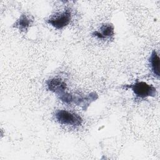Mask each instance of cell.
Segmentation results:
<instances>
[{
    "label": "cell",
    "instance_id": "8992f818",
    "mask_svg": "<svg viewBox=\"0 0 160 160\" xmlns=\"http://www.w3.org/2000/svg\"><path fill=\"white\" fill-rule=\"evenodd\" d=\"M114 26L112 24H104L100 27L99 31H96L92 35L99 39H105L106 38L111 39L114 36Z\"/></svg>",
    "mask_w": 160,
    "mask_h": 160
},
{
    "label": "cell",
    "instance_id": "5b68a950",
    "mask_svg": "<svg viewBox=\"0 0 160 160\" xmlns=\"http://www.w3.org/2000/svg\"><path fill=\"white\" fill-rule=\"evenodd\" d=\"M48 88L49 91L56 93L58 96L65 92L66 89V82L60 78H52L46 81Z\"/></svg>",
    "mask_w": 160,
    "mask_h": 160
},
{
    "label": "cell",
    "instance_id": "3957f363",
    "mask_svg": "<svg viewBox=\"0 0 160 160\" xmlns=\"http://www.w3.org/2000/svg\"><path fill=\"white\" fill-rule=\"evenodd\" d=\"M54 117L58 122L64 125L78 126L82 122L80 116L66 110H57L54 113Z\"/></svg>",
    "mask_w": 160,
    "mask_h": 160
},
{
    "label": "cell",
    "instance_id": "6da1fadb",
    "mask_svg": "<svg viewBox=\"0 0 160 160\" xmlns=\"http://www.w3.org/2000/svg\"><path fill=\"white\" fill-rule=\"evenodd\" d=\"M59 97L62 101L66 103L75 104L86 110L89 104L98 98V95L94 92H91L85 95L80 94H71L64 92L61 95L59 96Z\"/></svg>",
    "mask_w": 160,
    "mask_h": 160
},
{
    "label": "cell",
    "instance_id": "ba28073f",
    "mask_svg": "<svg viewBox=\"0 0 160 160\" xmlns=\"http://www.w3.org/2000/svg\"><path fill=\"white\" fill-rule=\"evenodd\" d=\"M152 71L156 77L159 78V58L155 50H153L149 58Z\"/></svg>",
    "mask_w": 160,
    "mask_h": 160
},
{
    "label": "cell",
    "instance_id": "52a82bcc",
    "mask_svg": "<svg viewBox=\"0 0 160 160\" xmlns=\"http://www.w3.org/2000/svg\"><path fill=\"white\" fill-rule=\"evenodd\" d=\"M34 19L31 15L22 14L17 21L14 24V27L17 28L21 31H25L32 24Z\"/></svg>",
    "mask_w": 160,
    "mask_h": 160
},
{
    "label": "cell",
    "instance_id": "7a4b0ae2",
    "mask_svg": "<svg viewBox=\"0 0 160 160\" xmlns=\"http://www.w3.org/2000/svg\"><path fill=\"white\" fill-rule=\"evenodd\" d=\"M124 87L131 89L135 96L139 98L154 97L157 94V91L155 87L142 81H136L130 85L126 84Z\"/></svg>",
    "mask_w": 160,
    "mask_h": 160
},
{
    "label": "cell",
    "instance_id": "277c9868",
    "mask_svg": "<svg viewBox=\"0 0 160 160\" xmlns=\"http://www.w3.org/2000/svg\"><path fill=\"white\" fill-rule=\"evenodd\" d=\"M71 12L69 9L52 16L47 22L57 29H61L68 26L71 20Z\"/></svg>",
    "mask_w": 160,
    "mask_h": 160
}]
</instances>
